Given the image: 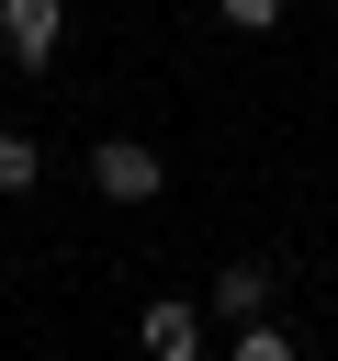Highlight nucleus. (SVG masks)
Listing matches in <instances>:
<instances>
[{
	"label": "nucleus",
	"instance_id": "obj_1",
	"mask_svg": "<svg viewBox=\"0 0 338 361\" xmlns=\"http://www.w3.org/2000/svg\"><path fill=\"white\" fill-rule=\"evenodd\" d=\"M90 180H101V203H158V147H135V135H101L90 147Z\"/></svg>",
	"mask_w": 338,
	"mask_h": 361
},
{
	"label": "nucleus",
	"instance_id": "obj_2",
	"mask_svg": "<svg viewBox=\"0 0 338 361\" xmlns=\"http://www.w3.org/2000/svg\"><path fill=\"white\" fill-rule=\"evenodd\" d=\"M56 34H68V11H56V0H0V56H11V68H45V56H56Z\"/></svg>",
	"mask_w": 338,
	"mask_h": 361
},
{
	"label": "nucleus",
	"instance_id": "obj_3",
	"mask_svg": "<svg viewBox=\"0 0 338 361\" xmlns=\"http://www.w3.org/2000/svg\"><path fill=\"white\" fill-rule=\"evenodd\" d=\"M135 338H146V361H203V305H180V293H169V305H146V316H135Z\"/></svg>",
	"mask_w": 338,
	"mask_h": 361
},
{
	"label": "nucleus",
	"instance_id": "obj_4",
	"mask_svg": "<svg viewBox=\"0 0 338 361\" xmlns=\"http://www.w3.org/2000/svg\"><path fill=\"white\" fill-rule=\"evenodd\" d=\"M214 316H225V327H259V316H270V271H259V259H225V271H214Z\"/></svg>",
	"mask_w": 338,
	"mask_h": 361
},
{
	"label": "nucleus",
	"instance_id": "obj_5",
	"mask_svg": "<svg viewBox=\"0 0 338 361\" xmlns=\"http://www.w3.org/2000/svg\"><path fill=\"white\" fill-rule=\"evenodd\" d=\"M45 180V158H34V135H0V192H34Z\"/></svg>",
	"mask_w": 338,
	"mask_h": 361
},
{
	"label": "nucleus",
	"instance_id": "obj_6",
	"mask_svg": "<svg viewBox=\"0 0 338 361\" xmlns=\"http://www.w3.org/2000/svg\"><path fill=\"white\" fill-rule=\"evenodd\" d=\"M225 361H304V350H293L282 327H237V350H225Z\"/></svg>",
	"mask_w": 338,
	"mask_h": 361
},
{
	"label": "nucleus",
	"instance_id": "obj_7",
	"mask_svg": "<svg viewBox=\"0 0 338 361\" xmlns=\"http://www.w3.org/2000/svg\"><path fill=\"white\" fill-rule=\"evenodd\" d=\"M214 11H225L237 34H270V23H282V0H214Z\"/></svg>",
	"mask_w": 338,
	"mask_h": 361
}]
</instances>
